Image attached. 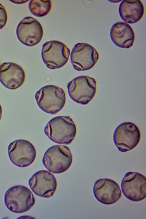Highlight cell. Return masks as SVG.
<instances>
[{
	"instance_id": "3",
	"label": "cell",
	"mask_w": 146,
	"mask_h": 219,
	"mask_svg": "<svg viewBox=\"0 0 146 219\" xmlns=\"http://www.w3.org/2000/svg\"><path fill=\"white\" fill-rule=\"evenodd\" d=\"M73 157L69 148L61 145L53 146L45 152L42 163L49 171L55 174L62 173L71 166Z\"/></svg>"
},
{
	"instance_id": "20",
	"label": "cell",
	"mask_w": 146,
	"mask_h": 219,
	"mask_svg": "<svg viewBox=\"0 0 146 219\" xmlns=\"http://www.w3.org/2000/svg\"><path fill=\"white\" fill-rule=\"evenodd\" d=\"M2 110L1 105L0 104V121L1 120L2 115Z\"/></svg>"
},
{
	"instance_id": "2",
	"label": "cell",
	"mask_w": 146,
	"mask_h": 219,
	"mask_svg": "<svg viewBox=\"0 0 146 219\" xmlns=\"http://www.w3.org/2000/svg\"><path fill=\"white\" fill-rule=\"evenodd\" d=\"M35 97L39 107L51 114L60 111L64 106L66 100L64 90L53 85L42 88L36 92Z\"/></svg>"
},
{
	"instance_id": "22",
	"label": "cell",
	"mask_w": 146,
	"mask_h": 219,
	"mask_svg": "<svg viewBox=\"0 0 146 219\" xmlns=\"http://www.w3.org/2000/svg\"><path fill=\"white\" fill-rule=\"evenodd\" d=\"M0 66H1V65H0Z\"/></svg>"
},
{
	"instance_id": "13",
	"label": "cell",
	"mask_w": 146,
	"mask_h": 219,
	"mask_svg": "<svg viewBox=\"0 0 146 219\" xmlns=\"http://www.w3.org/2000/svg\"><path fill=\"white\" fill-rule=\"evenodd\" d=\"M93 192L95 198L98 201L106 205L115 203L120 198L122 194L118 183L108 178L97 180L93 186Z\"/></svg>"
},
{
	"instance_id": "19",
	"label": "cell",
	"mask_w": 146,
	"mask_h": 219,
	"mask_svg": "<svg viewBox=\"0 0 146 219\" xmlns=\"http://www.w3.org/2000/svg\"><path fill=\"white\" fill-rule=\"evenodd\" d=\"M28 1V0H15L10 1L13 3L18 4L23 3L27 2Z\"/></svg>"
},
{
	"instance_id": "17",
	"label": "cell",
	"mask_w": 146,
	"mask_h": 219,
	"mask_svg": "<svg viewBox=\"0 0 146 219\" xmlns=\"http://www.w3.org/2000/svg\"><path fill=\"white\" fill-rule=\"evenodd\" d=\"M52 6L50 0H31L30 1L29 8L31 12L34 15L41 17L47 15Z\"/></svg>"
},
{
	"instance_id": "15",
	"label": "cell",
	"mask_w": 146,
	"mask_h": 219,
	"mask_svg": "<svg viewBox=\"0 0 146 219\" xmlns=\"http://www.w3.org/2000/svg\"><path fill=\"white\" fill-rule=\"evenodd\" d=\"M110 36L115 45L123 48L131 47L135 38L133 28L128 23L123 22H117L113 25L110 29Z\"/></svg>"
},
{
	"instance_id": "18",
	"label": "cell",
	"mask_w": 146,
	"mask_h": 219,
	"mask_svg": "<svg viewBox=\"0 0 146 219\" xmlns=\"http://www.w3.org/2000/svg\"><path fill=\"white\" fill-rule=\"evenodd\" d=\"M7 14L4 7L0 3V29L5 25L7 20Z\"/></svg>"
},
{
	"instance_id": "7",
	"label": "cell",
	"mask_w": 146,
	"mask_h": 219,
	"mask_svg": "<svg viewBox=\"0 0 146 219\" xmlns=\"http://www.w3.org/2000/svg\"><path fill=\"white\" fill-rule=\"evenodd\" d=\"M141 134L140 129L131 122H123L116 128L113 140L118 150L125 152L136 147L140 142Z\"/></svg>"
},
{
	"instance_id": "16",
	"label": "cell",
	"mask_w": 146,
	"mask_h": 219,
	"mask_svg": "<svg viewBox=\"0 0 146 219\" xmlns=\"http://www.w3.org/2000/svg\"><path fill=\"white\" fill-rule=\"evenodd\" d=\"M143 4L141 0H123L119 7L120 17L124 22L134 23L139 21L144 13Z\"/></svg>"
},
{
	"instance_id": "14",
	"label": "cell",
	"mask_w": 146,
	"mask_h": 219,
	"mask_svg": "<svg viewBox=\"0 0 146 219\" xmlns=\"http://www.w3.org/2000/svg\"><path fill=\"white\" fill-rule=\"evenodd\" d=\"M25 74L23 68L13 62H4L0 66V82L6 88H18L24 83Z\"/></svg>"
},
{
	"instance_id": "12",
	"label": "cell",
	"mask_w": 146,
	"mask_h": 219,
	"mask_svg": "<svg viewBox=\"0 0 146 219\" xmlns=\"http://www.w3.org/2000/svg\"><path fill=\"white\" fill-rule=\"evenodd\" d=\"M33 191L41 197L49 198L52 196L57 187V181L54 175L46 170L38 171L34 174L29 181Z\"/></svg>"
},
{
	"instance_id": "21",
	"label": "cell",
	"mask_w": 146,
	"mask_h": 219,
	"mask_svg": "<svg viewBox=\"0 0 146 219\" xmlns=\"http://www.w3.org/2000/svg\"><path fill=\"white\" fill-rule=\"evenodd\" d=\"M110 1L112 2L113 3H118L119 2L121 1H117V0H113V1Z\"/></svg>"
},
{
	"instance_id": "1",
	"label": "cell",
	"mask_w": 146,
	"mask_h": 219,
	"mask_svg": "<svg viewBox=\"0 0 146 219\" xmlns=\"http://www.w3.org/2000/svg\"><path fill=\"white\" fill-rule=\"evenodd\" d=\"M46 135L56 143L68 145L75 137L77 129L73 120L68 116H58L48 123L44 129Z\"/></svg>"
},
{
	"instance_id": "11",
	"label": "cell",
	"mask_w": 146,
	"mask_h": 219,
	"mask_svg": "<svg viewBox=\"0 0 146 219\" xmlns=\"http://www.w3.org/2000/svg\"><path fill=\"white\" fill-rule=\"evenodd\" d=\"M121 187L124 195L131 201H140L146 198V178L140 173H127L122 180Z\"/></svg>"
},
{
	"instance_id": "6",
	"label": "cell",
	"mask_w": 146,
	"mask_h": 219,
	"mask_svg": "<svg viewBox=\"0 0 146 219\" xmlns=\"http://www.w3.org/2000/svg\"><path fill=\"white\" fill-rule=\"evenodd\" d=\"M70 50L63 43L58 40H52L45 43L41 51L42 60L49 68H59L68 62Z\"/></svg>"
},
{
	"instance_id": "9",
	"label": "cell",
	"mask_w": 146,
	"mask_h": 219,
	"mask_svg": "<svg viewBox=\"0 0 146 219\" xmlns=\"http://www.w3.org/2000/svg\"><path fill=\"white\" fill-rule=\"evenodd\" d=\"M99 58V54L92 45L78 43L73 48L70 60L74 68L77 71L88 70L94 67Z\"/></svg>"
},
{
	"instance_id": "10",
	"label": "cell",
	"mask_w": 146,
	"mask_h": 219,
	"mask_svg": "<svg viewBox=\"0 0 146 219\" xmlns=\"http://www.w3.org/2000/svg\"><path fill=\"white\" fill-rule=\"evenodd\" d=\"M16 33L20 42L26 46H32L41 41L43 36V29L39 21L27 16L24 18L18 24Z\"/></svg>"
},
{
	"instance_id": "8",
	"label": "cell",
	"mask_w": 146,
	"mask_h": 219,
	"mask_svg": "<svg viewBox=\"0 0 146 219\" xmlns=\"http://www.w3.org/2000/svg\"><path fill=\"white\" fill-rule=\"evenodd\" d=\"M8 154L12 163L16 166L25 167L35 161L36 151L33 145L25 139H19L11 143L8 147Z\"/></svg>"
},
{
	"instance_id": "5",
	"label": "cell",
	"mask_w": 146,
	"mask_h": 219,
	"mask_svg": "<svg viewBox=\"0 0 146 219\" xmlns=\"http://www.w3.org/2000/svg\"><path fill=\"white\" fill-rule=\"evenodd\" d=\"M67 88L71 99L76 103L86 105L94 97L96 92V81L86 76L76 77L69 82Z\"/></svg>"
},
{
	"instance_id": "4",
	"label": "cell",
	"mask_w": 146,
	"mask_h": 219,
	"mask_svg": "<svg viewBox=\"0 0 146 219\" xmlns=\"http://www.w3.org/2000/svg\"><path fill=\"white\" fill-rule=\"evenodd\" d=\"M4 202L10 211L21 213L29 210L34 205L35 200L29 189L24 186L17 185L11 187L6 192Z\"/></svg>"
}]
</instances>
